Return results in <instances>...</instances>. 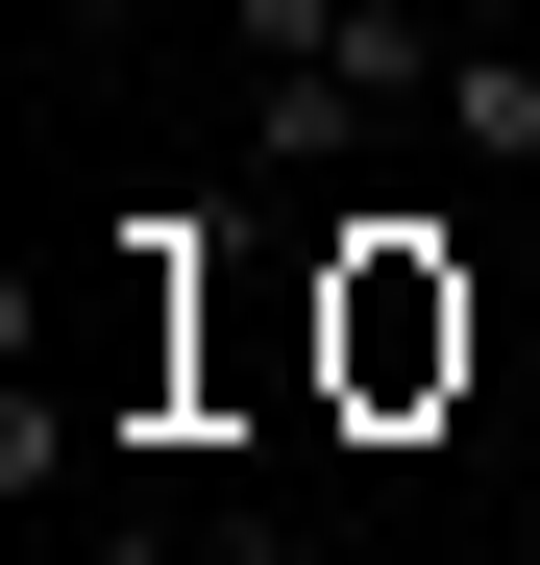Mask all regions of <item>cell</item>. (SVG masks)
<instances>
[{"instance_id": "277c9868", "label": "cell", "mask_w": 540, "mask_h": 565, "mask_svg": "<svg viewBox=\"0 0 540 565\" xmlns=\"http://www.w3.org/2000/svg\"><path fill=\"white\" fill-rule=\"evenodd\" d=\"M50 25H74V50H123V25H148V0H50Z\"/></svg>"}, {"instance_id": "7a4b0ae2", "label": "cell", "mask_w": 540, "mask_h": 565, "mask_svg": "<svg viewBox=\"0 0 540 565\" xmlns=\"http://www.w3.org/2000/svg\"><path fill=\"white\" fill-rule=\"evenodd\" d=\"M442 148H467V172H516V198H540V50H492V25H442V99H418Z\"/></svg>"}, {"instance_id": "3957f363", "label": "cell", "mask_w": 540, "mask_h": 565, "mask_svg": "<svg viewBox=\"0 0 540 565\" xmlns=\"http://www.w3.org/2000/svg\"><path fill=\"white\" fill-rule=\"evenodd\" d=\"M344 320H369V369L418 394V369H467V296L418 270V222H369V270H344Z\"/></svg>"}, {"instance_id": "6da1fadb", "label": "cell", "mask_w": 540, "mask_h": 565, "mask_svg": "<svg viewBox=\"0 0 540 565\" xmlns=\"http://www.w3.org/2000/svg\"><path fill=\"white\" fill-rule=\"evenodd\" d=\"M222 50H270L246 74V148L270 172H320V148H369V124L442 99V25H418V0H222Z\"/></svg>"}]
</instances>
